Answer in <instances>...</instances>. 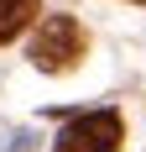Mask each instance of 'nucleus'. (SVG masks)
Masks as SVG:
<instances>
[{"label":"nucleus","mask_w":146,"mask_h":152,"mask_svg":"<svg viewBox=\"0 0 146 152\" xmlns=\"http://www.w3.org/2000/svg\"><path fill=\"white\" fill-rule=\"evenodd\" d=\"M78 58H84V26L73 16H47L37 26V37H31V63L42 74H63Z\"/></svg>","instance_id":"nucleus-1"},{"label":"nucleus","mask_w":146,"mask_h":152,"mask_svg":"<svg viewBox=\"0 0 146 152\" xmlns=\"http://www.w3.org/2000/svg\"><path fill=\"white\" fill-rule=\"evenodd\" d=\"M120 137H125V121H120L115 110H94V115L68 121V131L58 137L52 152H115Z\"/></svg>","instance_id":"nucleus-2"},{"label":"nucleus","mask_w":146,"mask_h":152,"mask_svg":"<svg viewBox=\"0 0 146 152\" xmlns=\"http://www.w3.org/2000/svg\"><path fill=\"white\" fill-rule=\"evenodd\" d=\"M31 16H37V0H0V42H11Z\"/></svg>","instance_id":"nucleus-3"}]
</instances>
